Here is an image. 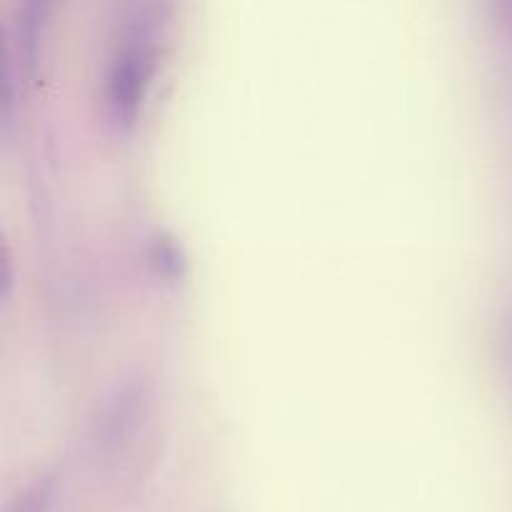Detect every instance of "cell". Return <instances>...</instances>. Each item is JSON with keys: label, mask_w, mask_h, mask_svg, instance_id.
Returning <instances> with one entry per match:
<instances>
[{"label": "cell", "mask_w": 512, "mask_h": 512, "mask_svg": "<svg viewBox=\"0 0 512 512\" xmlns=\"http://www.w3.org/2000/svg\"><path fill=\"white\" fill-rule=\"evenodd\" d=\"M150 73H153V50L143 35H135L115 55L108 75V105L120 123H133L138 105L143 103Z\"/></svg>", "instance_id": "cell-1"}, {"label": "cell", "mask_w": 512, "mask_h": 512, "mask_svg": "<svg viewBox=\"0 0 512 512\" xmlns=\"http://www.w3.org/2000/svg\"><path fill=\"white\" fill-rule=\"evenodd\" d=\"M138 400L140 390L138 385L125 383L118 393L110 398V403L105 405L103 415L98 420V435H95V445H98L103 453L118 448L128 433L133 430L135 415H138Z\"/></svg>", "instance_id": "cell-2"}, {"label": "cell", "mask_w": 512, "mask_h": 512, "mask_svg": "<svg viewBox=\"0 0 512 512\" xmlns=\"http://www.w3.org/2000/svg\"><path fill=\"white\" fill-rule=\"evenodd\" d=\"M155 260H158V265L163 263L165 273L178 270V253H175V248L168 240H155Z\"/></svg>", "instance_id": "cell-5"}, {"label": "cell", "mask_w": 512, "mask_h": 512, "mask_svg": "<svg viewBox=\"0 0 512 512\" xmlns=\"http://www.w3.org/2000/svg\"><path fill=\"white\" fill-rule=\"evenodd\" d=\"M45 13H48V3H43V0H30V3L23 5V13H20L18 48L20 63H23L28 75H33L35 65H38V48L40 38H43Z\"/></svg>", "instance_id": "cell-3"}, {"label": "cell", "mask_w": 512, "mask_h": 512, "mask_svg": "<svg viewBox=\"0 0 512 512\" xmlns=\"http://www.w3.org/2000/svg\"><path fill=\"white\" fill-rule=\"evenodd\" d=\"M55 490L58 485H55L53 475L38 473L15 493L5 512H53Z\"/></svg>", "instance_id": "cell-4"}]
</instances>
